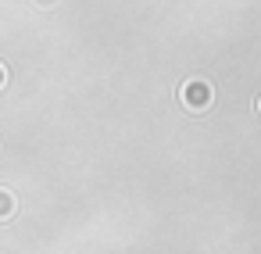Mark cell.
<instances>
[{"label":"cell","instance_id":"obj_1","mask_svg":"<svg viewBox=\"0 0 261 254\" xmlns=\"http://www.w3.org/2000/svg\"><path fill=\"white\" fill-rule=\"evenodd\" d=\"M179 97H182V104H186L190 111H200V108H207V104L215 100V90H211L207 83L193 79V83H186V86L179 90Z\"/></svg>","mask_w":261,"mask_h":254},{"label":"cell","instance_id":"obj_2","mask_svg":"<svg viewBox=\"0 0 261 254\" xmlns=\"http://www.w3.org/2000/svg\"><path fill=\"white\" fill-rule=\"evenodd\" d=\"M11 211H15V197L8 190H0V218H8Z\"/></svg>","mask_w":261,"mask_h":254},{"label":"cell","instance_id":"obj_3","mask_svg":"<svg viewBox=\"0 0 261 254\" xmlns=\"http://www.w3.org/2000/svg\"><path fill=\"white\" fill-rule=\"evenodd\" d=\"M36 4H40V8H50V4H58V0H36Z\"/></svg>","mask_w":261,"mask_h":254},{"label":"cell","instance_id":"obj_4","mask_svg":"<svg viewBox=\"0 0 261 254\" xmlns=\"http://www.w3.org/2000/svg\"><path fill=\"white\" fill-rule=\"evenodd\" d=\"M0 86H4V68H0Z\"/></svg>","mask_w":261,"mask_h":254}]
</instances>
